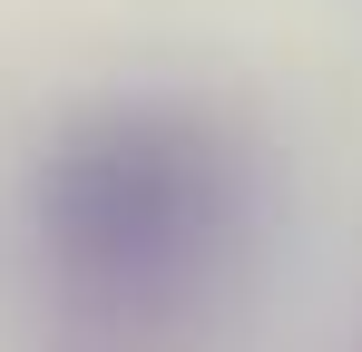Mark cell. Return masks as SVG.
<instances>
[{"instance_id": "1", "label": "cell", "mask_w": 362, "mask_h": 352, "mask_svg": "<svg viewBox=\"0 0 362 352\" xmlns=\"http://www.w3.org/2000/svg\"><path fill=\"white\" fill-rule=\"evenodd\" d=\"M226 206H235L226 147L186 108H98L40 167V235L78 284V303L98 313L177 303L206 274Z\"/></svg>"}]
</instances>
